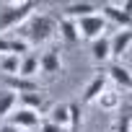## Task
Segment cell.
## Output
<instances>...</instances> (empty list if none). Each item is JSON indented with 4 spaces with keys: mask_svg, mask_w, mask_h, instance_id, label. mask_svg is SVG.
<instances>
[{
    "mask_svg": "<svg viewBox=\"0 0 132 132\" xmlns=\"http://www.w3.org/2000/svg\"><path fill=\"white\" fill-rule=\"evenodd\" d=\"M18 39H23L29 47L31 44H44V42H49V39H54L57 36V18H52V16H47V13H34L26 23H21L18 29Z\"/></svg>",
    "mask_w": 132,
    "mask_h": 132,
    "instance_id": "1",
    "label": "cell"
},
{
    "mask_svg": "<svg viewBox=\"0 0 132 132\" xmlns=\"http://www.w3.org/2000/svg\"><path fill=\"white\" fill-rule=\"evenodd\" d=\"M36 3L31 0H21V3H3L0 5V31H11L18 29L21 23H26L34 16Z\"/></svg>",
    "mask_w": 132,
    "mask_h": 132,
    "instance_id": "2",
    "label": "cell"
},
{
    "mask_svg": "<svg viewBox=\"0 0 132 132\" xmlns=\"http://www.w3.org/2000/svg\"><path fill=\"white\" fill-rule=\"evenodd\" d=\"M78 23V34H80V39H91V42H96L98 36H104V31H106V18L104 16H86V18H78L75 21Z\"/></svg>",
    "mask_w": 132,
    "mask_h": 132,
    "instance_id": "3",
    "label": "cell"
},
{
    "mask_svg": "<svg viewBox=\"0 0 132 132\" xmlns=\"http://www.w3.org/2000/svg\"><path fill=\"white\" fill-rule=\"evenodd\" d=\"M96 11H101V5H96V3H68L62 8V18L78 21V18H86V16H96Z\"/></svg>",
    "mask_w": 132,
    "mask_h": 132,
    "instance_id": "4",
    "label": "cell"
},
{
    "mask_svg": "<svg viewBox=\"0 0 132 132\" xmlns=\"http://www.w3.org/2000/svg\"><path fill=\"white\" fill-rule=\"evenodd\" d=\"M101 16L109 18V21H114L117 26H122V31H132V18L124 16L117 3H104V5H101Z\"/></svg>",
    "mask_w": 132,
    "mask_h": 132,
    "instance_id": "5",
    "label": "cell"
},
{
    "mask_svg": "<svg viewBox=\"0 0 132 132\" xmlns=\"http://www.w3.org/2000/svg\"><path fill=\"white\" fill-rule=\"evenodd\" d=\"M39 70L47 73V75L62 73V57H60V49H47V52L39 57Z\"/></svg>",
    "mask_w": 132,
    "mask_h": 132,
    "instance_id": "6",
    "label": "cell"
},
{
    "mask_svg": "<svg viewBox=\"0 0 132 132\" xmlns=\"http://www.w3.org/2000/svg\"><path fill=\"white\" fill-rule=\"evenodd\" d=\"M5 83H8V91H13V93H39V83L34 80V78H21V75H11V78H5Z\"/></svg>",
    "mask_w": 132,
    "mask_h": 132,
    "instance_id": "7",
    "label": "cell"
},
{
    "mask_svg": "<svg viewBox=\"0 0 132 132\" xmlns=\"http://www.w3.org/2000/svg\"><path fill=\"white\" fill-rule=\"evenodd\" d=\"M106 73H96L93 78H91V83L86 86V91H83V101L86 104H91V101H96L104 91H106Z\"/></svg>",
    "mask_w": 132,
    "mask_h": 132,
    "instance_id": "8",
    "label": "cell"
},
{
    "mask_svg": "<svg viewBox=\"0 0 132 132\" xmlns=\"http://www.w3.org/2000/svg\"><path fill=\"white\" fill-rule=\"evenodd\" d=\"M11 124L18 129H34L39 124V114L31 109H18L16 114H11Z\"/></svg>",
    "mask_w": 132,
    "mask_h": 132,
    "instance_id": "9",
    "label": "cell"
},
{
    "mask_svg": "<svg viewBox=\"0 0 132 132\" xmlns=\"http://www.w3.org/2000/svg\"><path fill=\"white\" fill-rule=\"evenodd\" d=\"M106 78H111L117 86H122L124 91H132V70H127L124 65H111Z\"/></svg>",
    "mask_w": 132,
    "mask_h": 132,
    "instance_id": "10",
    "label": "cell"
},
{
    "mask_svg": "<svg viewBox=\"0 0 132 132\" xmlns=\"http://www.w3.org/2000/svg\"><path fill=\"white\" fill-rule=\"evenodd\" d=\"M57 34L68 42V44H75V42L80 39V34H78V23H75L73 18H60V21H57Z\"/></svg>",
    "mask_w": 132,
    "mask_h": 132,
    "instance_id": "11",
    "label": "cell"
},
{
    "mask_svg": "<svg viewBox=\"0 0 132 132\" xmlns=\"http://www.w3.org/2000/svg\"><path fill=\"white\" fill-rule=\"evenodd\" d=\"M132 47V31H117L111 36V57H122Z\"/></svg>",
    "mask_w": 132,
    "mask_h": 132,
    "instance_id": "12",
    "label": "cell"
},
{
    "mask_svg": "<svg viewBox=\"0 0 132 132\" xmlns=\"http://www.w3.org/2000/svg\"><path fill=\"white\" fill-rule=\"evenodd\" d=\"M91 54L96 62H106L111 57V39L109 36H98L93 44H91Z\"/></svg>",
    "mask_w": 132,
    "mask_h": 132,
    "instance_id": "13",
    "label": "cell"
},
{
    "mask_svg": "<svg viewBox=\"0 0 132 132\" xmlns=\"http://www.w3.org/2000/svg\"><path fill=\"white\" fill-rule=\"evenodd\" d=\"M49 122L57 124L60 129H68V127H70V109H68V104H57V106H52Z\"/></svg>",
    "mask_w": 132,
    "mask_h": 132,
    "instance_id": "14",
    "label": "cell"
},
{
    "mask_svg": "<svg viewBox=\"0 0 132 132\" xmlns=\"http://www.w3.org/2000/svg\"><path fill=\"white\" fill-rule=\"evenodd\" d=\"M18 98H21L23 109H31V111H36V114L47 109V98L42 96V91H39V93H21Z\"/></svg>",
    "mask_w": 132,
    "mask_h": 132,
    "instance_id": "15",
    "label": "cell"
},
{
    "mask_svg": "<svg viewBox=\"0 0 132 132\" xmlns=\"http://www.w3.org/2000/svg\"><path fill=\"white\" fill-rule=\"evenodd\" d=\"M96 101H98V106H101L104 111H117V109L122 106V96H119L117 91H104Z\"/></svg>",
    "mask_w": 132,
    "mask_h": 132,
    "instance_id": "16",
    "label": "cell"
},
{
    "mask_svg": "<svg viewBox=\"0 0 132 132\" xmlns=\"http://www.w3.org/2000/svg\"><path fill=\"white\" fill-rule=\"evenodd\" d=\"M39 73V54H26L21 60V68H18V75L21 78H34Z\"/></svg>",
    "mask_w": 132,
    "mask_h": 132,
    "instance_id": "17",
    "label": "cell"
},
{
    "mask_svg": "<svg viewBox=\"0 0 132 132\" xmlns=\"http://www.w3.org/2000/svg\"><path fill=\"white\" fill-rule=\"evenodd\" d=\"M18 104V93H13V91H0V117H11V111H13V106Z\"/></svg>",
    "mask_w": 132,
    "mask_h": 132,
    "instance_id": "18",
    "label": "cell"
},
{
    "mask_svg": "<svg viewBox=\"0 0 132 132\" xmlns=\"http://www.w3.org/2000/svg\"><path fill=\"white\" fill-rule=\"evenodd\" d=\"M0 68H3V73H8V78H11V75H18L21 57H16V54H5V57H0Z\"/></svg>",
    "mask_w": 132,
    "mask_h": 132,
    "instance_id": "19",
    "label": "cell"
},
{
    "mask_svg": "<svg viewBox=\"0 0 132 132\" xmlns=\"http://www.w3.org/2000/svg\"><path fill=\"white\" fill-rule=\"evenodd\" d=\"M70 109V127L68 132H80V104H68Z\"/></svg>",
    "mask_w": 132,
    "mask_h": 132,
    "instance_id": "20",
    "label": "cell"
},
{
    "mask_svg": "<svg viewBox=\"0 0 132 132\" xmlns=\"http://www.w3.org/2000/svg\"><path fill=\"white\" fill-rule=\"evenodd\" d=\"M117 132H132V111H129V109H124V111L119 114Z\"/></svg>",
    "mask_w": 132,
    "mask_h": 132,
    "instance_id": "21",
    "label": "cell"
},
{
    "mask_svg": "<svg viewBox=\"0 0 132 132\" xmlns=\"http://www.w3.org/2000/svg\"><path fill=\"white\" fill-rule=\"evenodd\" d=\"M0 54H11V39L0 36Z\"/></svg>",
    "mask_w": 132,
    "mask_h": 132,
    "instance_id": "22",
    "label": "cell"
},
{
    "mask_svg": "<svg viewBox=\"0 0 132 132\" xmlns=\"http://www.w3.org/2000/svg\"><path fill=\"white\" fill-rule=\"evenodd\" d=\"M117 5H119V11H122L124 16L132 18V0H124V3H117Z\"/></svg>",
    "mask_w": 132,
    "mask_h": 132,
    "instance_id": "23",
    "label": "cell"
},
{
    "mask_svg": "<svg viewBox=\"0 0 132 132\" xmlns=\"http://www.w3.org/2000/svg\"><path fill=\"white\" fill-rule=\"evenodd\" d=\"M39 132H62V129H60V127H57V124H52V122H49V119H47V122H44V124H42V129H39Z\"/></svg>",
    "mask_w": 132,
    "mask_h": 132,
    "instance_id": "24",
    "label": "cell"
},
{
    "mask_svg": "<svg viewBox=\"0 0 132 132\" xmlns=\"http://www.w3.org/2000/svg\"><path fill=\"white\" fill-rule=\"evenodd\" d=\"M0 132H21V129H18V127H13V124L8 122V124H3V127H0Z\"/></svg>",
    "mask_w": 132,
    "mask_h": 132,
    "instance_id": "25",
    "label": "cell"
}]
</instances>
